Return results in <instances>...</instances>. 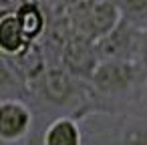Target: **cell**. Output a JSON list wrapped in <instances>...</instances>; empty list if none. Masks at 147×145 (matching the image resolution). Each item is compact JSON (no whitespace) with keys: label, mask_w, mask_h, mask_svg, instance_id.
Masks as SVG:
<instances>
[{"label":"cell","mask_w":147,"mask_h":145,"mask_svg":"<svg viewBox=\"0 0 147 145\" xmlns=\"http://www.w3.org/2000/svg\"><path fill=\"white\" fill-rule=\"evenodd\" d=\"M89 81L103 97H123L145 85L147 73L135 61H99Z\"/></svg>","instance_id":"obj_1"},{"label":"cell","mask_w":147,"mask_h":145,"mask_svg":"<svg viewBox=\"0 0 147 145\" xmlns=\"http://www.w3.org/2000/svg\"><path fill=\"white\" fill-rule=\"evenodd\" d=\"M139 32L141 28L121 18L115 28L95 40L99 61H135Z\"/></svg>","instance_id":"obj_2"},{"label":"cell","mask_w":147,"mask_h":145,"mask_svg":"<svg viewBox=\"0 0 147 145\" xmlns=\"http://www.w3.org/2000/svg\"><path fill=\"white\" fill-rule=\"evenodd\" d=\"M119 20H121V12L117 6V0H95L81 12L79 34L97 40L103 34H107L111 28H115Z\"/></svg>","instance_id":"obj_3"},{"label":"cell","mask_w":147,"mask_h":145,"mask_svg":"<svg viewBox=\"0 0 147 145\" xmlns=\"http://www.w3.org/2000/svg\"><path fill=\"white\" fill-rule=\"evenodd\" d=\"M32 127L30 107L16 97L0 99V141H18Z\"/></svg>","instance_id":"obj_4"},{"label":"cell","mask_w":147,"mask_h":145,"mask_svg":"<svg viewBox=\"0 0 147 145\" xmlns=\"http://www.w3.org/2000/svg\"><path fill=\"white\" fill-rule=\"evenodd\" d=\"M34 83H36V89L40 91V95L45 97V101H51L55 105L73 101V97L77 93V83L69 69H59V67L45 69Z\"/></svg>","instance_id":"obj_5"},{"label":"cell","mask_w":147,"mask_h":145,"mask_svg":"<svg viewBox=\"0 0 147 145\" xmlns=\"http://www.w3.org/2000/svg\"><path fill=\"white\" fill-rule=\"evenodd\" d=\"M97 63H99V57H97V51H95V40L79 34L67 45V49H65V65L73 75L91 79Z\"/></svg>","instance_id":"obj_6"},{"label":"cell","mask_w":147,"mask_h":145,"mask_svg":"<svg viewBox=\"0 0 147 145\" xmlns=\"http://www.w3.org/2000/svg\"><path fill=\"white\" fill-rule=\"evenodd\" d=\"M30 45L32 42L24 34V30L20 26V20L16 16L14 8L0 12V53L6 55V57H10V59H16Z\"/></svg>","instance_id":"obj_7"},{"label":"cell","mask_w":147,"mask_h":145,"mask_svg":"<svg viewBox=\"0 0 147 145\" xmlns=\"http://www.w3.org/2000/svg\"><path fill=\"white\" fill-rule=\"evenodd\" d=\"M42 145H83V133L79 123L71 117L55 119L42 137Z\"/></svg>","instance_id":"obj_8"},{"label":"cell","mask_w":147,"mask_h":145,"mask_svg":"<svg viewBox=\"0 0 147 145\" xmlns=\"http://www.w3.org/2000/svg\"><path fill=\"white\" fill-rule=\"evenodd\" d=\"M14 12H16V16L20 20V26H22L24 34L28 36V40L34 42L42 34L45 24H47L45 12L40 8V4L36 2V0H24V2H20L14 8Z\"/></svg>","instance_id":"obj_9"},{"label":"cell","mask_w":147,"mask_h":145,"mask_svg":"<svg viewBox=\"0 0 147 145\" xmlns=\"http://www.w3.org/2000/svg\"><path fill=\"white\" fill-rule=\"evenodd\" d=\"M121 18L137 28L147 26V0H117Z\"/></svg>","instance_id":"obj_10"},{"label":"cell","mask_w":147,"mask_h":145,"mask_svg":"<svg viewBox=\"0 0 147 145\" xmlns=\"http://www.w3.org/2000/svg\"><path fill=\"white\" fill-rule=\"evenodd\" d=\"M22 81L18 69L12 67L10 57L0 53V93H20Z\"/></svg>","instance_id":"obj_11"},{"label":"cell","mask_w":147,"mask_h":145,"mask_svg":"<svg viewBox=\"0 0 147 145\" xmlns=\"http://www.w3.org/2000/svg\"><path fill=\"white\" fill-rule=\"evenodd\" d=\"M121 145H147V121H133L125 125Z\"/></svg>","instance_id":"obj_12"},{"label":"cell","mask_w":147,"mask_h":145,"mask_svg":"<svg viewBox=\"0 0 147 145\" xmlns=\"http://www.w3.org/2000/svg\"><path fill=\"white\" fill-rule=\"evenodd\" d=\"M135 63L147 73V26L141 28L139 32V42H137V55H135Z\"/></svg>","instance_id":"obj_13"},{"label":"cell","mask_w":147,"mask_h":145,"mask_svg":"<svg viewBox=\"0 0 147 145\" xmlns=\"http://www.w3.org/2000/svg\"><path fill=\"white\" fill-rule=\"evenodd\" d=\"M20 2H24V0H0V12H2V10H12Z\"/></svg>","instance_id":"obj_14"}]
</instances>
